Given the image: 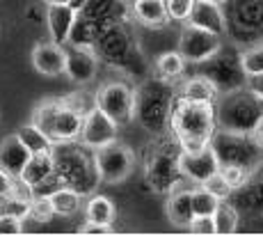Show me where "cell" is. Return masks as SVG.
I'll list each match as a JSON object with an SVG mask.
<instances>
[{
	"label": "cell",
	"instance_id": "obj_1",
	"mask_svg": "<svg viewBox=\"0 0 263 236\" xmlns=\"http://www.w3.org/2000/svg\"><path fill=\"white\" fill-rule=\"evenodd\" d=\"M217 131V105L176 97L170 115V133L183 152H195L211 144Z\"/></svg>",
	"mask_w": 263,
	"mask_h": 236
},
{
	"label": "cell",
	"instance_id": "obj_2",
	"mask_svg": "<svg viewBox=\"0 0 263 236\" xmlns=\"http://www.w3.org/2000/svg\"><path fill=\"white\" fill-rule=\"evenodd\" d=\"M179 97V85L165 78H149L135 87V115L140 126L151 135L170 131L172 105Z\"/></svg>",
	"mask_w": 263,
	"mask_h": 236
},
{
	"label": "cell",
	"instance_id": "obj_3",
	"mask_svg": "<svg viewBox=\"0 0 263 236\" xmlns=\"http://www.w3.org/2000/svg\"><path fill=\"white\" fill-rule=\"evenodd\" d=\"M55 156V177L60 186H69V188L78 190L80 195H94L101 184L99 170L94 163V152L85 147L78 140L73 142H62L53 147Z\"/></svg>",
	"mask_w": 263,
	"mask_h": 236
},
{
	"label": "cell",
	"instance_id": "obj_4",
	"mask_svg": "<svg viewBox=\"0 0 263 236\" xmlns=\"http://www.w3.org/2000/svg\"><path fill=\"white\" fill-rule=\"evenodd\" d=\"M179 158L181 147L176 140H158L156 144H151L144 160V179L154 193L165 195L179 188V181L183 179Z\"/></svg>",
	"mask_w": 263,
	"mask_h": 236
},
{
	"label": "cell",
	"instance_id": "obj_5",
	"mask_svg": "<svg viewBox=\"0 0 263 236\" xmlns=\"http://www.w3.org/2000/svg\"><path fill=\"white\" fill-rule=\"evenodd\" d=\"M263 117V101L250 87H240L227 92L217 103V129L236 133H252Z\"/></svg>",
	"mask_w": 263,
	"mask_h": 236
},
{
	"label": "cell",
	"instance_id": "obj_6",
	"mask_svg": "<svg viewBox=\"0 0 263 236\" xmlns=\"http://www.w3.org/2000/svg\"><path fill=\"white\" fill-rule=\"evenodd\" d=\"M211 147L215 149L222 165L236 163V165H245V168L259 165L261 147L252 140L250 133H236V131H227V129H217L213 140H211Z\"/></svg>",
	"mask_w": 263,
	"mask_h": 236
},
{
	"label": "cell",
	"instance_id": "obj_7",
	"mask_svg": "<svg viewBox=\"0 0 263 236\" xmlns=\"http://www.w3.org/2000/svg\"><path fill=\"white\" fill-rule=\"evenodd\" d=\"M204 67V76H209L213 80V85L217 87L220 94L234 92L247 85V74L240 67V53L238 51H229L222 46L213 58H209L206 62H201Z\"/></svg>",
	"mask_w": 263,
	"mask_h": 236
},
{
	"label": "cell",
	"instance_id": "obj_8",
	"mask_svg": "<svg viewBox=\"0 0 263 236\" xmlns=\"http://www.w3.org/2000/svg\"><path fill=\"white\" fill-rule=\"evenodd\" d=\"M94 163H96V170H99V177H101V184H121L130 177L135 168V154L128 144L115 142L105 144V147H99L94 149Z\"/></svg>",
	"mask_w": 263,
	"mask_h": 236
},
{
	"label": "cell",
	"instance_id": "obj_9",
	"mask_svg": "<svg viewBox=\"0 0 263 236\" xmlns=\"http://www.w3.org/2000/svg\"><path fill=\"white\" fill-rule=\"evenodd\" d=\"M94 105L103 110L110 119H115L119 126L130 124L135 119V89L121 80L103 83L94 94Z\"/></svg>",
	"mask_w": 263,
	"mask_h": 236
},
{
	"label": "cell",
	"instance_id": "obj_10",
	"mask_svg": "<svg viewBox=\"0 0 263 236\" xmlns=\"http://www.w3.org/2000/svg\"><path fill=\"white\" fill-rule=\"evenodd\" d=\"M222 48V37L220 34H213L209 30H201L195 28L190 23H183V30H181V37H179V51L188 60V64H201L206 62L209 58Z\"/></svg>",
	"mask_w": 263,
	"mask_h": 236
},
{
	"label": "cell",
	"instance_id": "obj_11",
	"mask_svg": "<svg viewBox=\"0 0 263 236\" xmlns=\"http://www.w3.org/2000/svg\"><path fill=\"white\" fill-rule=\"evenodd\" d=\"M67 51V67L64 76L76 85H89L99 76L101 58L94 46H83V44H64Z\"/></svg>",
	"mask_w": 263,
	"mask_h": 236
},
{
	"label": "cell",
	"instance_id": "obj_12",
	"mask_svg": "<svg viewBox=\"0 0 263 236\" xmlns=\"http://www.w3.org/2000/svg\"><path fill=\"white\" fill-rule=\"evenodd\" d=\"M117 133H119V124L115 122V119H110L101 108L94 105L83 117V129H80L78 142H83L85 147H89L94 152V149L115 142Z\"/></svg>",
	"mask_w": 263,
	"mask_h": 236
},
{
	"label": "cell",
	"instance_id": "obj_13",
	"mask_svg": "<svg viewBox=\"0 0 263 236\" xmlns=\"http://www.w3.org/2000/svg\"><path fill=\"white\" fill-rule=\"evenodd\" d=\"M179 168H181L183 179L195 181L199 186V184H204L211 174L220 172L222 163H220V158H217L215 149L211 147V144H206V147L195 149V152H183V149H181Z\"/></svg>",
	"mask_w": 263,
	"mask_h": 236
},
{
	"label": "cell",
	"instance_id": "obj_14",
	"mask_svg": "<svg viewBox=\"0 0 263 236\" xmlns=\"http://www.w3.org/2000/svg\"><path fill=\"white\" fill-rule=\"evenodd\" d=\"M30 60H32V67L37 74L46 78H58L62 76L64 67H67V51H64V46L48 39V42L34 44Z\"/></svg>",
	"mask_w": 263,
	"mask_h": 236
},
{
	"label": "cell",
	"instance_id": "obj_15",
	"mask_svg": "<svg viewBox=\"0 0 263 236\" xmlns=\"http://www.w3.org/2000/svg\"><path fill=\"white\" fill-rule=\"evenodd\" d=\"M18 179H21L23 184H28L34 193H44V188H46L50 181H58V177H55V156H53V152L32 154L30 160L25 163V168H23V172H21Z\"/></svg>",
	"mask_w": 263,
	"mask_h": 236
},
{
	"label": "cell",
	"instance_id": "obj_16",
	"mask_svg": "<svg viewBox=\"0 0 263 236\" xmlns=\"http://www.w3.org/2000/svg\"><path fill=\"white\" fill-rule=\"evenodd\" d=\"M185 23L209 30V32L220 34V37H224L229 32V19H227V12L222 9V5L206 3V0H195V7H192L190 19Z\"/></svg>",
	"mask_w": 263,
	"mask_h": 236
},
{
	"label": "cell",
	"instance_id": "obj_17",
	"mask_svg": "<svg viewBox=\"0 0 263 236\" xmlns=\"http://www.w3.org/2000/svg\"><path fill=\"white\" fill-rule=\"evenodd\" d=\"M76 21H78V12H76L69 3H64V5H48V7H46V28H48L50 42L60 44V46L69 44Z\"/></svg>",
	"mask_w": 263,
	"mask_h": 236
},
{
	"label": "cell",
	"instance_id": "obj_18",
	"mask_svg": "<svg viewBox=\"0 0 263 236\" xmlns=\"http://www.w3.org/2000/svg\"><path fill=\"white\" fill-rule=\"evenodd\" d=\"M83 117L85 115L80 110L71 108L60 99V108L55 115L53 129H50V140L53 144H62V142H73L80 138V129H83Z\"/></svg>",
	"mask_w": 263,
	"mask_h": 236
},
{
	"label": "cell",
	"instance_id": "obj_19",
	"mask_svg": "<svg viewBox=\"0 0 263 236\" xmlns=\"http://www.w3.org/2000/svg\"><path fill=\"white\" fill-rule=\"evenodd\" d=\"M32 154L28 152V147L21 142L18 133H9L7 138H3L0 142V168H5L9 174L21 177L25 163L30 160Z\"/></svg>",
	"mask_w": 263,
	"mask_h": 236
},
{
	"label": "cell",
	"instance_id": "obj_20",
	"mask_svg": "<svg viewBox=\"0 0 263 236\" xmlns=\"http://www.w3.org/2000/svg\"><path fill=\"white\" fill-rule=\"evenodd\" d=\"M130 14L144 28H165L170 23L167 0H133Z\"/></svg>",
	"mask_w": 263,
	"mask_h": 236
},
{
	"label": "cell",
	"instance_id": "obj_21",
	"mask_svg": "<svg viewBox=\"0 0 263 236\" xmlns=\"http://www.w3.org/2000/svg\"><path fill=\"white\" fill-rule=\"evenodd\" d=\"M165 211H167V220L174 227L188 229L190 220H192V188H174L167 197V204H165Z\"/></svg>",
	"mask_w": 263,
	"mask_h": 236
},
{
	"label": "cell",
	"instance_id": "obj_22",
	"mask_svg": "<svg viewBox=\"0 0 263 236\" xmlns=\"http://www.w3.org/2000/svg\"><path fill=\"white\" fill-rule=\"evenodd\" d=\"M179 94L185 99H192V101H209L215 103L220 92L213 85V80L204 74H197V76H188V78H181L179 85Z\"/></svg>",
	"mask_w": 263,
	"mask_h": 236
},
{
	"label": "cell",
	"instance_id": "obj_23",
	"mask_svg": "<svg viewBox=\"0 0 263 236\" xmlns=\"http://www.w3.org/2000/svg\"><path fill=\"white\" fill-rule=\"evenodd\" d=\"M185 69H188V60L179 51H165L156 58V76L158 78L179 83L185 76Z\"/></svg>",
	"mask_w": 263,
	"mask_h": 236
},
{
	"label": "cell",
	"instance_id": "obj_24",
	"mask_svg": "<svg viewBox=\"0 0 263 236\" xmlns=\"http://www.w3.org/2000/svg\"><path fill=\"white\" fill-rule=\"evenodd\" d=\"M48 195H50V204H53L55 215H62V218L76 215L80 211V204H83V195L78 190L69 188V186H58Z\"/></svg>",
	"mask_w": 263,
	"mask_h": 236
},
{
	"label": "cell",
	"instance_id": "obj_25",
	"mask_svg": "<svg viewBox=\"0 0 263 236\" xmlns=\"http://www.w3.org/2000/svg\"><path fill=\"white\" fill-rule=\"evenodd\" d=\"M85 218L99 225H112L115 218H117V209H115L110 197L94 193V195H89L87 204H85Z\"/></svg>",
	"mask_w": 263,
	"mask_h": 236
},
{
	"label": "cell",
	"instance_id": "obj_26",
	"mask_svg": "<svg viewBox=\"0 0 263 236\" xmlns=\"http://www.w3.org/2000/svg\"><path fill=\"white\" fill-rule=\"evenodd\" d=\"M213 223H215V234H234L238 229V223H240V215H238V209L229 202V199H222L217 204L215 213H213Z\"/></svg>",
	"mask_w": 263,
	"mask_h": 236
},
{
	"label": "cell",
	"instance_id": "obj_27",
	"mask_svg": "<svg viewBox=\"0 0 263 236\" xmlns=\"http://www.w3.org/2000/svg\"><path fill=\"white\" fill-rule=\"evenodd\" d=\"M18 138H21V142L28 147L30 154H37V152H53L55 144L50 142V138L46 133L42 131L39 126H34L32 122L30 124H23L21 129H18Z\"/></svg>",
	"mask_w": 263,
	"mask_h": 236
},
{
	"label": "cell",
	"instance_id": "obj_28",
	"mask_svg": "<svg viewBox=\"0 0 263 236\" xmlns=\"http://www.w3.org/2000/svg\"><path fill=\"white\" fill-rule=\"evenodd\" d=\"M58 108H60V99H44L32 113V124L42 129L48 138H50L53 122H55V115H58ZM50 142H53V140H50Z\"/></svg>",
	"mask_w": 263,
	"mask_h": 236
},
{
	"label": "cell",
	"instance_id": "obj_29",
	"mask_svg": "<svg viewBox=\"0 0 263 236\" xmlns=\"http://www.w3.org/2000/svg\"><path fill=\"white\" fill-rule=\"evenodd\" d=\"M220 202L222 199H217L211 190L204 188V186L192 188V213L195 215H213Z\"/></svg>",
	"mask_w": 263,
	"mask_h": 236
},
{
	"label": "cell",
	"instance_id": "obj_30",
	"mask_svg": "<svg viewBox=\"0 0 263 236\" xmlns=\"http://www.w3.org/2000/svg\"><path fill=\"white\" fill-rule=\"evenodd\" d=\"M240 67L247 74V78L263 74V44H256V46L240 51Z\"/></svg>",
	"mask_w": 263,
	"mask_h": 236
},
{
	"label": "cell",
	"instance_id": "obj_31",
	"mask_svg": "<svg viewBox=\"0 0 263 236\" xmlns=\"http://www.w3.org/2000/svg\"><path fill=\"white\" fill-rule=\"evenodd\" d=\"M220 172L224 174L227 184H229L234 190H242L247 184H250L252 174H254V172H252V168H245V165H236V163H227V165H222Z\"/></svg>",
	"mask_w": 263,
	"mask_h": 236
},
{
	"label": "cell",
	"instance_id": "obj_32",
	"mask_svg": "<svg viewBox=\"0 0 263 236\" xmlns=\"http://www.w3.org/2000/svg\"><path fill=\"white\" fill-rule=\"evenodd\" d=\"M53 215H55V211H53V204H50V195L34 193L32 202H30V220L44 225V223H48Z\"/></svg>",
	"mask_w": 263,
	"mask_h": 236
},
{
	"label": "cell",
	"instance_id": "obj_33",
	"mask_svg": "<svg viewBox=\"0 0 263 236\" xmlns=\"http://www.w3.org/2000/svg\"><path fill=\"white\" fill-rule=\"evenodd\" d=\"M199 186H204L206 190H211V193H213L217 199H229L231 193H234V188L227 184V179H224V174H222V172L211 174V177L206 179L204 184H199Z\"/></svg>",
	"mask_w": 263,
	"mask_h": 236
},
{
	"label": "cell",
	"instance_id": "obj_34",
	"mask_svg": "<svg viewBox=\"0 0 263 236\" xmlns=\"http://www.w3.org/2000/svg\"><path fill=\"white\" fill-rule=\"evenodd\" d=\"M195 7V0H167V14L170 21L185 23L190 19V12Z\"/></svg>",
	"mask_w": 263,
	"mask_h": 236
},
{
	"label": "cell",
	"instance_id": "obj_35",
	"mask_svg": "<svg viewBox=\"0 0 263 236\" xmlns=\"http://www.w3.org/2000/svg\"><path fill=\"white\" fill-rule=\"evenodd\" d=\"M188 229L190 234H215L213 215H192Z\"/></svg>",
	"mask_w": 263,
	"mask_h": 236
},
{
	"label": "cell",
	"instance_id": "obj_36",
	"mask_svg": "<svg viewBox=\"0 0 263 236\" xmlns=\"http://www.w3.org/2000/svg\"><path fill=\"white\" fill-rule=\"evenodd\" d=\"M23 220L14 215H0V234H21Z\"/></svg>",
	"mask_w": 263,
	"mask_h": 236
},
{
	"label": "cell",
	"instance_id": "obj_37",
	"mask_svg": "<svg viewBox=\"0 0 263 236\" xmlns=\"http://www.w3.org/2000/svg\"><path fill=\"white\" fill-rule=\"evenodd\" d=\"M78 234H112V225H99L92 220H85L78 227Z\"/></svg>",
	"mask_w": 263,
	"mask_h": 236
},
{
	"label": "cell",
	"instance_id": "obj_38",
	"mask_svg": "<svg viewBox=\"0 0 263 236\" xmlns=\"http://www.w3.org/2000/svg\"><path fill=\"white\" fill-rule=\"evenodd\" d=\"M16 179L14 174H9L5 168H0V195H12L14 186H16Z\"/></svg>",
	"mask_w": 263,
	"mask_h": 236
},
{
	"label": "cell",
	"instance_id": "obj_39",
	"mask_svg": "<svg viewBox=\"0 0 263 236\" xmlns=\"http://www.w3.org/2000/svg\"><path fill=\"white\" fill-rule=\"evenodd\" d=\"M247 87L252 89V92L256 94V97L263 101V74H259V76H250L247 78Z\"/></svg>",
	"mask_w": 263,
	"mask_h": 236
},
{
	"label": "cell",
	"instance_id": "obj_40",
	"mask_svg": "<svg viewBox=\"0 0 263 236\" xmlns=\"http://www.w3.org/2000/svg\"><path fill=\"white\" fill-rule=\"evenodd\" d=\"M250 135H252V140H254V142L259 144V147H261V152H263V117L259 119V124H256V126H254V131H252Z\"/></svg>",
	"mask_w": 263,
	"mask_h": 236
},
{
	"label": "cell",
	"instance_id": "obj_41",
	"mask_svg": "<svg viewBox=\"0 0 263 236\" xmlns=\"http://www.w3.org/2000/svg\"><path fill=\"white\" fill-rule=\"evenodd\" d=\"M87 3H89V0H69V5H71L76 12H83V9L87 7Z\"/></svg>",
	"mask_w": 263,
	"mask_h": 236
},
{
	"label": "cell",
	"instance_id": "obj_42",
	"mask_svg": "<svg viewBox=\"0 0 263 236\" xmlns=\"http://www.w3.org/2000/svg\"><path fill=\"white\" fill-rule=\"evenodd\" d=\"M46 5H64V3H69V0H44Z\"/></svg>",
	"mask_w": 263,
	"mask_h": 236
},
{
	"label": "cell",
	"instance_id": "obj_43",
	"mask_svg": "<svg viewBox=\"0 0 263 236\" xmlns=\"http://www.w3.org/2000/svg\"><path fill=\"white\" fill-rule=\"evenodd\" d=\"M206 3H215V5H224L227 0H206Z\"/></svg>",
	"mask_w": 263,
	"mask_h": 236
}]
</instances>
